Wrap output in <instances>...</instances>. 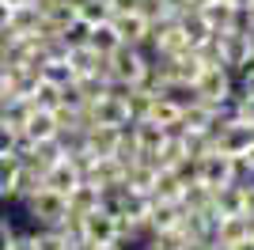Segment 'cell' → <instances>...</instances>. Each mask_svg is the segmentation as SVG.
<instances>
[{
  "label": "cell",
  "mask_w": 254,
  "mask_h": 250,
  "mask_svg": "<svg viewBox=\"0 0 254 250\" xmlns=\"http://www.w3.org/2000/svg\"><path fill=\"white\" fill-rule=\"evenodd\" d=\"M76 8H80V19H84L87 27L110 19V4H106V0H76Z\"/></svg>",
  "instance_id": "29"
},
{
  "label": "cell",
  "mask_w": 254,
  "mask_h": 250,
  "mask_svg": "<svg viewBox=\"0 0 254 250\" xmlns=\"http://www.w3.org/2000/svg\"><path fill=\"white\" fill-rule=\"evenodd\" d=\"M152 57L137 46H118L110 57H106V72H110V83L114 87H137L144 76H148Z\"/></svg>",
  "instance_id": "1"
},
{
  "label": "cell",
  "mask_w": 254,
  "mask_h": 250,
  "mask_svg": "<svg viewBox=\"0 0 254 250\" xmlns=\"http://www.w3.org/2000/svg\"><path fill=\"white\" fill-rule=\"evenodd\" d=\"M235 91L247 95V99H254V68H247V72L235 76Z\"/></svg>",
  "instance_id": "32"
},
{
  "label": "cell",
  "mask_w": 254,
  "mask_h": 250,
  "mask_svg": "<svg viewBox=\"0 0 254 250\" xmlns=\"http://www.w3.org/2000/svg\"><path fill=\"white\" fill-rule=\"evenodd\" d=\"M8 19H11V4L0 0V31H8Z\"/></svg>",
  "instance_id": "36"
},
{
  "label": "cell",
  "mask_w": 254,
  "mask_h": 250,
  "mask_svg": "<svg viewBox=\"0 0 254 250\" xmlns=\"http://www.w3.org/2000/svg\"><path fill=\"white\" fill-rule=\"evenodd\" d=\"M0 152H19V129L0 125Z\"/></svg>",
  "instance_id": "30"
},
{
  "label": "cell",
  "mask_w": 254,
  "mask_h": 250,
  "mask_svg": "<svg viewBox=\"0 0 254 250\" xmlns=\"http://www.w3.org/2000/svg\"><path fill=\"white\" fill-rule=\"evenodd\" d=\"M11 95V87H8V68H4V64H0V103H4V99H8Z\"/></svg>",
  "instance_id": "37"
},
{
  "label": "cell",
  "mask_w": 254,
  "mask_h": 250,
  "mask_svg": "<svg viewBox=\"0 0 254 250\" xmlns=\"http://www.w3.org/2000/svg\"><path fill=\"white\" fill-rule=\"evenodd\" d=\"M243 216L254 220V182H251V186H243Z\"/></svg>",
  "instance_id": "34"
},
{
  "label": "cell",
  "mask_w": 254,
  "mask_h": 250,
  "mask_svg": "<svg viewBox=\"0 0 254 250\" xmlns=\"http://www.w3.org/2000/svg\"><path fill=\"white\" fill-rule=\"evenodd\" d=\"M133 122L126 106V87H110L106 95L91 99L84 106V125H110V129H126Z\"/></svg>",
  "instance_id": "2"
},
{
  "label": "cell",
  "mask_w": 254,
  "mask_h": 250,
  "mask_svg": "<svg viewBox=\"0 0 254 250\" xmlns=\"http://www.w3.org/2000/svg\"><path fill=\"white\" fill-rule=\"evenodd\" d=\"M38 8H42V19H46V34H61L68 23L80 19L76 0H46V4H38Z\"/></svg>",
  "instance_id": "14"
},
{
  "label": "cell",
  "mask_w": 254,
  "mask_h": 250,
  "mask_svg": "<svg viewBox=\"0 0 254 250\" xmlns=\"http://www.w3.org/2000/svg\"><path fill=\"white\" fill-rule=\"evenodd\" d=\"M243 31L254 34V4H247V8H243Z\"/></svg>",
  "instance_id": "35"
},
{
  "label": "cell",
  "mask_w": 254,
  "mask_h": 250,
  "mask_svg": "<svg viewBox=\"0 0 254 250\" xmlns=\"http://www.w3.org/2000/svg\"><path fill=\"white\" fill-rule=\"evenodd\" d=\"M232 91H235V76L228 72L224 64H205L201 72H197V80H193V95H197L201 103H209V106L224 103Z\"/></svg>",
  "instance_id": "5"
},
{
  "label": "cell",
  "mask_w": 254,
  "mask_h": 250,
  "mask_svg": "<svg viewBox=\"0 0 254 250\" xmlns=\"http://www.w3.org/2000/svg\"><path fill=\"white\" fill-rule=\"evenodd\" d=\"M23 216H27V224L31 228H57L64 216H68V201L61 197V193H53V189H38V193H31L27 201H19Z\"/></svg>",
  "instance_id": "3"
},
{
  "label": "cell",
  "mask_w": 254,
  "mask_h": 250,
  "mask_svg": "<svg viewBox=\"0 0 254 250\" xmlns=\"http://www.w3.org/2000/svg\"><path fill=\"white\" fill-rule=\"evenodd\" d=\"M212 212L216 216H243V186H220L212 193Z\"/></svg>",
  "instance_id": "20"
},
{
  "label": "cell",
  "mask_w": 254,
  "mask_h": 250,
  "mask_svg": "<svg viewBox=\"0 0 254 250\" xmlns=\"http://www.w3.org/2000/svg\"><path fill=\"white\" fill-rule=\"evenodd\" d=\"M57 114L53 110H34L31 118H27V125L19 129V156L27 152L31 144H42V140H53L57 136Z\"/></svg>",
  "instance_id": "7"
},
{
  "label": "cell",
  "mask_w": 254,
  "mask_h": 250,
  "mask_svg": "<svg viewBox=\"0 0 254 250\" xmlns=\"http://www.w3.org/2000/svg\"><path fill=\"white\" fill-rule=\"evenodd\" d=\"M118 239H122V235H118V216H110L103 208H95V212L84 216V243H91V247H110V243H118Z\"/></svg>",
  "instance_id": "10"
},
{
  "label": "cell",
  "mask_w": 254,
  "mask_h": 250,
  "mask_svg": "<svg viewBox=\"0 0 254 250\" xmlns=\"http://www.w3.org/2000/svg\"><path fill=\"white\" fill-rule=\"evenodd\" d=\"M110 27H114L118 42L122 46H137V50H144L152 38V23L144 11H118V15H110Z\"/></svg>",
  "instance_id": "6"
},
{
  "label": "cell",
  "mask_w": 254,
  "mask_h": 250,
  "mask_svg": "<svg viewBox=\"0 0 254 250\" xmlns=\"http://www.w3.org/2000/svg\"><path fill=\"white\" fill-rule=\"evenodd\" d=\"M205 4H212V0H190V8H197V11H201Z\"/></svg>",
  "instance_id": "41"
},
{
  "label": "cell",
  "mask_w": 254,
  "mask_h": 250,
  "mask_svg": "<svg viewBox=\"0 0 254 250\" xmlns=\"http://www.w3.org/2000/svg\"><path fill=\"white\" fill-rule=\"evenodd\" d=\"M148 122L163 125V129H179V122H182V103H175L171 95H156V99H152V110H148Z\"/></svg>",
  "instance_id": "18"
},
{
  "label": "cell",
  "mask_w": 254,
  "mask_h": 250,
  "mask_svg": "<svg viewBox=\"0 0 254 250\" xmlns=\"http://www.w3.org/2000/svg\"><path fill=\"white\" fill-rule=\"evenodd\" d=\"M31 114H34V103L27 95H8L0 103V125H8V129H23Z\"/></svg>",
  "instance_id": "15"
},
{
  "label": "cell",
  "mask_w": 254,
  "mask_h": 250,
  "mask_svg": "<svg viewBox=\"0 0 254 250\" xmlns=\"http://www.w3.org/2000/svg\"><path fill=\"white\" fill-rule=\"evenodd\" d=\"M15 224H11L8 216H0V250H11V243H15Z\"/></svg>",
  "instance_id": "31"
},
{
  "label": "cell",
  "mask_w": 254,
  "mask_h": 250,
  "mask_svg": "<svg viewBox=\"0 0 254 250\" xmlns=\"http://www.w3.org/2000/svg\"><path fill=\"white\" fill-rule=\"evenodd\" d=\"M186 186H190V182H186V178H182L179 171L163 167V171L156 175V186H152V201H179Z\"/></svg>",
  "instance_id": "17"
},
{
  "label": "cell",
  "mask_w": 254,
  "mask_h": 250,
  "mask_svg": "<svg viewBox=\"0 0 254 250\" xmlns=\"http://www.w3.org/2000/svg\"><path fill=\"white\" fill-rule=\"evenodd\" d=\"M31 243H34V250H72L57 228H31Z\"/></svg>",
  "instance_id": "28"
},
{
  "label": "cell",
  "mask_w": 254,
  "mask_h": 250,
  "mask_svg": "<svg viewBox=\"0 0 254 250\" xmlns=\"http://www.w3.org/2000/svg\"><path fill=\"white\" fill-rule=\"evenodd\" d=\"M212 193H216L212 186H205V182H197V178H193L190 186L182 189V197H179L182 212H212Z\"/></svg>",
  "instance_id": "19"
},
{
  "label": "cell",
  "mask_w": 254,
  "mask_h": 250,
  "mask_svg": "<svg viewBox=\"0 0 254 250\" xmlns=\"http://www.w3.org/2000/svg\"><path fill=\"white\" fill-rule=\"evenodd\" d=\"M220 61L224 68L232 76L247 72L254 64V34H247L243 27H235V31H224L220 34Z\"/></svg>",
  "instance_id": "4"
},
{
  "label": "cell",
  "mask_w": 254,
  "mask_h": 250,
  "mask_svg": "<svg viewBox=\"0 0 254 250\" xmlns=\"http://www.w3.org/2000/svg\"><path fill=\"white\" fill-rule=\"evenodd\" d=\"M201 19L209 23V31L224 34V31H235V27H243V8H235L228 0H212L201 8Z\"/></svg>",
  "instance_id": "11"
},
{
  "label": "cell",
  "mask_w": 254,
  "mask_h": 250,
  "mask_svg": "<svg viewBox=\"0 0 254 250\" xmlns=\"http://www.w3.org/2000/svg\"><path fill=\"white\" fill-rule=\"evenodd\" d=\"M232 250H254V235H247V239H239Z\"/></svg>",
  "instance_id": "38"
},
{
  "label": "cell",
  "mask_w": 254,
  "mask_h": 250,
  "mask_svg": "<svg viewBox=\"0 0 254 250\" xmlns=\"http://www.w3.org/2000/svg\"><path fill=\"white\" fill-rule=\"evenodd\" d=\"M251 235V220L247 216H220V224H216V235L212 239L224 243V247H235L239 239H247Z\"/></svg>",
  "instance_id": "21"
},
{
  "label": "cell",
  "mask_w": 254,
  "mask_h": 250,
  "mask_svg": "<svg viewBox=\"0 0 254 250\" xmlns=\"http://www.w3.org/2000/svg\"><path fill=\"white\" fill-rule=\"evenodd\" d=\"M8 34L15 38H27V34H46V19H42V8L38 4H19L11 8V19H8Z\"/></svg>",
  "instance_id": "12"
},
{
  "label": "cell",
  "mask_w": 254,
  "mask_h": 250,
  "mask_svg": "<svg viewBox=\"0 0 254 250\" xmlns=\"http://www.w3.org/2000/svg\"><path fill=\"white\" fill-rule=\"evenodd\" d=\"M68 64H72L76 76H91L106 68V57H99L91 46H76V50H68Z\"/></svg>",
  "instance_id": "22"
},
{
  "label": "cell",
  "mask_w": 254,
  "mask_h": 250,
  "mask_svg": "<svg viewBox=\"0 0 254 250\" xmlns=\"http://www.w3.org/2000/svg\"><path fill=\"white\" fill-rule=\"evenodd\" d=\"M80 182H84V175L76 171V163H72L68 156H64L61 163H53L50 171L42 175V186L53 189V193H61V197H68V193H72V186H80Z\"/></svg>",
  "instance_id": "13"
},
{
  "label": "cell",
  "mask_w": 254,
  "mask_h": 250,
  "mask_svg": "<svg viewBox=\"0 0 254 250\" xmlns=\"http://www.w3.org/2000/svg\"><path fill=\"white\" fill-rule=\"evenodd\" d=\"M87 46H91L99 57H110V53L122 46V42H118V34H114V27H110V19H106V23H95V27H91V34H87Z\"/></svg>",
  "instance_id": "25"
},
{
  "label": "cell",
  "mask_w": 254,
  "mask_h": 250,
  "mask_svg": "<svg viewBox=\"0 0 254 250\" xmlns=\"http://www.w3.org/2000/svg\"><path fill=\"white\" fill-rule=\"evenodd\" d=\"M247 4H254V0H247Z\"/></svg>",
  "instance_id": "45"
},
{
  "label": "cell",
  "mask_w": 254,
  "mask_h": 250,
  "mask_svg": "<svg viewBox=\"0 0 254 250\" xmlns=\"http://www.w3.org/2000/svg\"><path fill=\"white\" fill-rule=\"evenodd\" d=\"M197 182H205V186L220 189V186H232V156H224V152H205V156H197Z\"/></svg>",
  "instance_id": "8"
},
{
  "label": "cell",
  "mask_w": 254,
  "mask_h": 250,
  "mask_svg": "<svg viewBox=\"0 0 254 250\" xmlns=\"http://www.w3.org/2000/svg\"><path fill=\"white\" fill-rule=\"evenodd\" d=\"M167 133H171V129L148 122V118L129 122V140H133V148H137V156H156L159 148H163V140H167Z\"/></svg>",
  "instance_id": "9"
},
{
  "label": "cell",
  "mask_w": 254,
  "mask_h": 250,
  "mask_svg": "<svg viewBox=\"0 0 254 250\" xmlns=\"http://www.w3.org/2000/svg\"><path fill=\"white\" fill-rule=\"evenodd\" d=\"M87 250H126V247H122V243H110V247H91V243H87Z\"/></svg>",
  "instance_id": "40"
},
{
  "label": "cell",
  "mask_w": 254,
  "mask_h": 250,
  "mask_svg": "<svg viewBox=\"0 0 254 250\" xmlns=\"http://www.w3.org/2000/svg\"><path fill=\"white\" fill-rule=\"evenodd\" d=\"M106 4H110V15H118V11H140L144 0H106Z\"/></svg>",
  "instance_id": "33"
},
{
  "label": "cell",
  "mask_w": 254,
  "mask_h": 250,
  "mask_svg": "<svg viewBox=\"0 0 254 250\" xmlns=\"http://www.w3.org/2000/svg\"><path fill=\"white\" fill-rule=\"evenodd\" d=\"M175 23H179V31L186 34V42H190V50H193V46H201V42H205V38L212 34V31H209V23L201 19V11H197V8L182 11V15H179Z\"/></svg>",
  "instance_id": "23"
},
{
  "label": "cell",
  "mask_w": 254,
  "mask_h": 250,
  "mask_svg": "<svg viewBox=\"0 0 254 250\" xmlns=\"http://www.w3.org/2000/svg\"><path fill=\"white\" fill-rule=\"evenodd\" d=\"M34 4H46V0H34Z\"/></svg>",
  "instance_id": "44"
},
{
  "label": "cell",
  "mask_w": 254,
  "mask_h": 250,
  "mask_svg": "<svg viewBox=\"0 0 254 250\" xmlns=\"http://www.w3.org/2000/svg\"><path fill=\"white\" fill-rule=\"evenodd\" d=\"M23 159L19 152H0V205H11V193H15V182H19Z\"/></svg>",
  "instance_id": "16"
},
{
  "label": "cell",
  "mask_w": 254,
  "mask_h": 250,
  "mask_svg": "<svg viewBox=\"0 0 254 250\" xmlns=\"http://www.w3.org/2000/svg\"><path fill=\"white\" fill-rule=\"evenodd\" d=\"M61 87H53V83H46V80H38L34 83V91L27 95V99H31L34 103V110H61Z\"/></svg>",
  "instance_id": "27"
},
{
  "label": "cell",
  "mask_w": 254,
  "mask_h": 250,
  "mask_svg": "<svg viewBox=\"0 0 254 250\" xmlns=\"http://www.w3.org/2000/svg\"><path fill=\"white\" fill-rule=\"evenodd\" d=\"M68 212H76V216H87V212H95L99 208V186H91V182H80V186H72V193H68Z\"/></svg>",
  "instance_id": "24"
},
{
  "label": "cell",
  "mask_w": 254,
  "mask_h": 250,
  "mask_svg": "<svg viewBox=\"0 0 254 250\" xmlns=\"http://www.w3.org/2000/svg\"><path fill=\"white\" fill-rule=\"evenodd\" d=\"M42 80L53 83V87H72L76 83V72H72V64H68V57H57V61H46L42 64Z\"/></svg>",
  "instance_id": "26"
},
{
  "label": "cell",
  "mask_w": 254,
  "mask_h": 250,
  "mask_svg": "<svg viewBox=\"0 0 254 250\" xmlns=\"http://www.w3.org/2000/svg\"><path fill=\"white\" fill-rule=\"evenodd\" d=\"M201 250H232V247H224V243H216V239H209V243H201Z\"/></svg>",
  "instance_id": "39"
},
{
  "label": "cell",
  "mask_w": 254,
  "mask_h": 250,
  "mask_svg": "<svg viewBox=\"0 0 254 250\" xmlns=\"http://www.w3.org/2000/svg\"><path fill=\"white\" fill-rule=\"evenodd\" d=\"M8 4H11V8H19V4H31V0H8Z\"/></svg>",
  "instance_id": "43"
},
{
  "label": "cell",
  "mask_w": 254,
  "mask_h": 250,
  "mask_svg": "<svg viewBox=\"0 0 254 250\" xmlns=\"http://www.w3.org/2000/svg\"><path fill=\"white\" fill-rule=\"evenodd\" d=\"M247 163H251V171H254V144L247 148Z\"/></svg>",
  "instance_id": "42"
}]
</instances>
